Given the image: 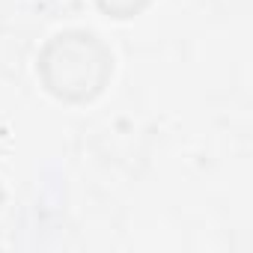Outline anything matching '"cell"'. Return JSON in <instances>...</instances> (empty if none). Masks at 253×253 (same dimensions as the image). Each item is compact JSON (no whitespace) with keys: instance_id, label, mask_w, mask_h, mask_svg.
Instances as JSON below:
<instances>
[{"instance_id":"7a4b0ae2","label":"cell","mask_w":253,"mask_h":253,"mask_svg":"<svg viewBox=\"0 0 253 253\" xmlns=\"http://www.w3.org/2000/svg\"><path fill=\"white\" fill-rule=\"evenodd\" d=\"M152 3V0H95V6L104 12V15H110V18H134V15H140L146 6Z\"/></svg>"},{"instance_id":"6da1fadb","label":"cell","mask_w":253,"mask_h":253,"mask_svg":"<svg viewBox=\"0 0 253 253\" xmlns=\"http://www.w3.org/2000/svg\"><path fill=\"white\" fill-rule=\"evenodd\" d=\"M42 86L69 104L92 101L113 78V54L107 42L92 30H63L51 36L36 60Z\"/></svg>"}]
</instances>
